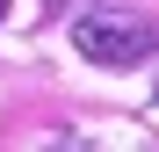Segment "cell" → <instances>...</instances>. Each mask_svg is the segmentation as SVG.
<instances>
[{
	"mask_svg": "<svg viewBox=\"0 0 159 152\" xmlns=\"http://www.w3.org/2000/svg\"><path fill=\"white\" fill-rule=\"evenodd\" d=\"M7 7H15V0H0V15H7Z\"/></svg>",
	"mask_w": 159,
	"mask_h": 152,
	"instance_id": "obj_2",
	"label": "cell"
},
{
	"mask_svg": "<svg viewBox=\"0 0 159 152\" xmlns=\"http://www.w3.org/2000/svg\"><path fill=\"white\" fill-rule=\"evenodd\" d=\"M72 51L87 65H145L152 51H159V29L152 22H138V15H80L72 22Z\"/></svg>",
	"mask_w": 159,
	"mask_h": 152,
	"instance_id": "obj_1",
	"label": "cell"
}]
</instances>
